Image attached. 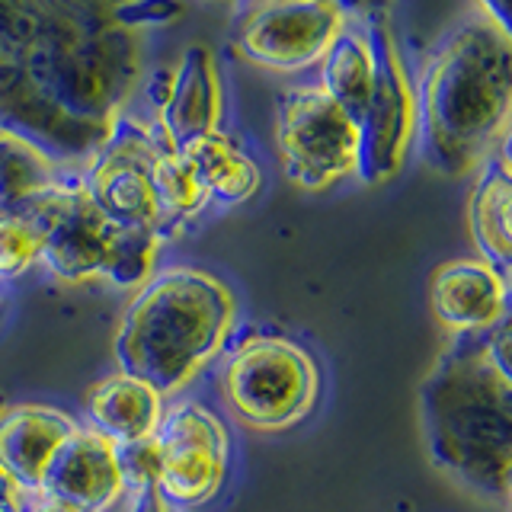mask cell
<instances>
[{
    "mask_svg": "<svg viewBox=\"0 0 512 512\" xmlns=\"http://www.w3.org/2000/svg\"><path fill=\"white\" fill-rule=\"evenodd\" d=\"M141 77L135 0H0V128L90 164Z\"/></svg>",
    "mask_w": 512,
    "mask_h": 512,
    "instance_id": "6da1fadb",
    "label": "cell"
},
{
    "mask_svg": "<svg viewBox=\"0 0 512 512\" xmlns=\"http://www.w3.org/2000/svg\"><path fill=\"white\" fill-rule=\"evenodd\" d=\"M346 13L333 0H250L240 16L234 48L269 71H301L320 64Z\"/></svg>",
    "mask_w": 512,
    "mask_h": 512,
    "instance_id": "8fae6325",
    "label": "cell"
},
{
    "mask_svg": "<svg viewBox=\"0 0 512 512\" xmlns=\"http://www.w3.org/2000/svg\"><path fill=\"white\" fill-rule=\"evenodd\" d=\"M42 490L84 512H109L128 493L116 442H109L90 426H80L55 455Z\"/></svg>",
    "mask_w": 512,
    "mask_h": 512,
    "instance_id": "7c38bea8",
    "label": "cell"
},
{
    "mask_svg": "<svg viewBox=\"0 0 512 512\" xmlns=\"http://www.w3.org/2000/svg\"><path fill=\"white\" fill-rule=\"evenodd\" d=\"M429 461L480 500L506 503L512 477L509 324L455 336L420 384Z\"/></svg>",
    "mask_w": 512,
    "mask_h": 512,
    "instance_id": "7a4b0ae2",
    "label": "cell"
},
{
    "mask_svg": "<svg viewBox=\"0 0 512 512\" xmlns=\"http://www.w3.org/2000/svg\"><path fill=\"white\" fill-rule=\"evenodd\" d=\"M512 42L490 16L458 23L432 48L416 90V132L432 170L468 176L506 144Z\"/></svg>",
    "mask_w": 512,
    "mask_h": 512,
    "instance_id": "3957f363",
    "label": "cell"
},
{
    "mask_svg": "<svg viewBox=\"0 0 512 512\" xmlns=\"http://www.w3.org/2000/svg\"><path fill=\"white\" fill-rule=\"evenodd\" d=\"M10 212V208H7V202L4 199H0V215H7Z\"/></svg>",
    "mask_w": 512,
    "mask_h": 512,
    "instance_id": "f1b7e54d",
    "label": "cell"
},
{
    "mask_svg": "<svg viewBox=\"0 0 512 512\" xmlns=\"http://www.w3.org/2000/svg\"><path fill=\"white\" fill-rule=\"evenodd\" d=\"M368 42L375 55L372 96L359 119V167L356 176L365 186L388 183L413 148L416 138V90L410 84L407 64L397 52V42L384 16L365 20Z\"/></svg>",
    "mask_w": 512,
    "mask_h": 512,
    "instance_id": "9c48e42d",
    "label": "cell"
},
{
    "mask_svg": "<svg viewBox=\"0 0 512 512\" xmlns=\"http://www.w3.org/2000/svg\"><path fill=\"white\" fill-rule=\"evenodd\" d=\"M480 4H484V13L496 26L509 32V0H480Z\"/></svg>",
    "mask_w": 512,
    "mask_h": 512,
    "instance_id": "83f0119b",
    "label": "cell"
},
{
    "mask_svg": "<svg viewBox=\"0 0 512 512\" xmlns=\"http://www.w3.org/2000/svg\"><path fill=\"white\" fill-rule=\"evenodd\" d=\"M0 512H7V509H4V506H0Z\"/></svg>",
    "mask_w": 512,
    "mask_h": 512,
    "instance_id": "f546056e",
    "label": "cell"
},
{
    "mask_svg": "<svg viewBox=\"0 0 512 512\" xmlns=\"http://www.w3.org/2000/svg\"><path fill=\"white\" fill-rule=\"evenodd\" d=\"M170 84H173V68H160V71H154L151 80H148V100L154 103L157 112L164 109V103H167Z\"/></svg>",
    "mask_w": 512,
    "mask_h": 512,
    "instance_id": "484cf974",
    "label": "cell"
},
{
    "mask_svg": "<svg viewBox=\"0 0 512 512\" xmlns=\"http://www.w3.org/2000/svg\"><path fill=\"white\" fill-rule=\"evenodd\" d=\"M23 512H84V509H77V506L64 503V500H55V496L45 493V490H29Z\"/></svg>",
    "mask_w": 512,
    "mask_h": 512,
    "instance_id": "d4e9b609",
    "label": "cell"
},
{
    "mask_svg": "<svg viewBox=\"0 0 512 512\" xmlns=\"http://www.w3.org/2000/svg\"><path fill=\"white\" fill-rule=\"evenodd\" d=\"M276 148L295 186L327 189L356 176L359 122L320 87L285 90L279 96Z\"/></svg>",
    "mask_w": 512,
    "mask_h": 512,
    "instance_id": "52a82bcc",
    "label": "cell"
},
{
    "mask_svg": "<svg viewBox=\"0 0 512 512\" xmlns=\"http://www.w3.org/2000/svg\"><path fill=\"white\" fill-rule=\"evenodd\" d=\"M509 208H512V176L506 160V144L496 151L471 192L468 221L480 260H487L500 272H506L512 260V231H509Z\"/></svg>",
    "mask_w": 512,
    "mask_h": 512,
    "instance_id": "d6986e66",
    "label": "cell"
},
{
    "mask_svg": "<svg viewBox=\"0 0 512 512\" xmlns=\"http://www.w3.org/2000/svg\"><path fill=\"white\" fill-rule=\"evenodd\" d=\"M154 186H157L160 205H164V215L173 231L183 228V221L196 218L202 208L212 202L205 186L199 183V176L189 170V164L176 154L173 144H164L154 160Z\"/></svg>",
    "mask_w": 512,
    "mask_h": 512,
    "instance_id": "ffe728a7",
    "label": "cell"
},
{
    "mask_svg": "<svg viewBox=\"0 0 512 512\" xmlns=\"http://www.w3.org/2000/svg\"><path fill=\"white\" fill-rule=\"evenodd\" d=\"M160 416H164V394L128 372L96 381L87 391L90 429L116 445L154 436Z\"/></svg>",
    "mask_w": 512,
    "mask_h": 512,
    "instance_id": "2e32d148",
    "label": "cell"
},
{
    "mask_svg": "<svg viewBox=\"0 0 512 512\" xmlns=\"http://www.w3.org/2000/svg\"><path fill=\"white\" fill-rule=\"evenodd\" d=\"M132 512H176V509L157 490H144V493H135V509Z\"/></svg>",
    "mask_w": 512,
    "mask_h": 512,
    "instance_id": "4316f807",
    "label": "cell"
},
{
    "mask_svg": "<svg viewBox=\"0 0 512 512\" xmlns=\"http://www.w3.org/2000/svg\"><path fill=\"white\" fill-rule=\"evenodd\" d=\"M116 455H119V468H122L128 490H132V493L154 490L157 468H160V452H157V439L154 436L116 445Z\"/></svg>",
    "mask_w": 512,
    "mask_h": 512,
    "instance_id": "7402d4cb",
    "label": "cell"
},
{
    "mask_svg": "<svg viewBox=\"0 0 512 512\" xmlns=\"http://www.w3.org/2000/svg\"><path fill=\"white\" fill-rule=\"evenodd\" d=\"M154 439L160 452L154 490L170 506H202L221 490L231 442L212 410L196 400H183L164 410Z\"/></svg>",
    "mask_w": 512,
    "mask_h": 512,
    "instance_id": "30bf717a",
    "label": "cell"
},
{
    "mask_svg": "<svg viewBox=\"0 0 512 512\" xmlns=\"http://www.w3.org/2000/svg\"><path fill=\"white\" fill-rule=\"evenodd\" d=\"M170 144L157 125L122 116L109 141L84 170V186L96 208L125 228H148L160 237L173 234L154 186V160Z\"/></svg>",
    "mask_w": 512,
    "mask_h": 512,
    "instance_id": "ba28073f",
    "label": "cell"
},
{
    "mask_svg": "<svg viewBox=\"0 0 512 512\" xmlns=\"http://www.w3.org/2000/svg\"><path fill=\"white\" fill-rule=\"evenodd\" d=\"M346 16H356V20H375V16H384L391 7V0H333Z\"/></svg>",
    "mask_w": 512,
    "mask_h": 512,
    "instance_id": "cb8c5ba5",
    "label": "cell"
},
{
    "mask_svg": "<svg viewBox=\"0 0 512 512\" xmlns=\"http://www.w3.org/2000/svg\"><path fill=\"white\" fill-rule=\"evenodd\" d=\"M224 93L215 55L208 45H189L180 64L173 68V84L164 109H160L157 128L164 138L180 148L183 141L208 135L221 128Z\"/></svg>",
    "mask_w": 512,
    "mask_h": 512,
    "instance_id": "9a60e30c",
    "label": "cell"
},
{
    "mask_svg": "<svg viewBox=\"0 0 512 512\" xmlns=\"http://www.w3.org/2000/svg\"><path fill=\"white\" fill-rule=\"evenodd\" d=\"M234 311L231 288L212 272L192 266L154 272L112 340L119 372L148 381L160 394L180 391L228 343Z\"/></svg>",
    "mask_w": 512,
    "mask_h": 512,
    "instance_id": "277c9868",
    "label": "cell"
},
{
    "mask_svg": "<svg viewBox=\"0 0 512 512\" xmlns=\"http://www.w3.org/2000/svg\"><path fill=\"white\" fill-rule=\"evenodd\" d=\"M42 253V231L36 218L26 208L0 215V279H16L39 263Z\"/></svg>",
    "mask_w": 512,
    "mask_h": 512,
    "instance_id": "44dd1931",
    "label": "cell"
},
{
    "mask_svg": "<svg viewBox=\"0 0 512 512\" xmlns=\"http://www.w3.org/2000/svg\"><path fill=\"white\" fill-rule=\"evenodd\" d=\"M23 208L42 231L39 263H45L61 282L141 288L154 276V260L164 237L148 228H125L109 221L90 199L80 176H61Z\"/></svg>",
    "mask_w": 512,
    "mask_h": 512,
    "instance_id": "5b68a950",
    "label": "cell"
},
{
    "mask_svg": "<svg viewBox=\"0 0 512 512\" xmlns=\"http://www.w3.org/2000/svg\"><path fill=\"white\" fill-rule=\"evenodd\" d=\"M189 170L199 176V183L205 186L208 199H218L224 205H240L250 196H256V189L263 183V173L256 167V160H250L244 151L237 148L231 135H224L221 128L208 135H196L183 141L176 148Z\"/></svg>",
    "mask_w": 512,
    "mask_h": 512,
    "instance_id": "e0dca14e",
    "label": "cell"
},
{
    "mask_svg": "<svg viewBox=\"0 0 512 512\" xmlns=\"http://www.w3.org/2000/svg\"><path fill=\"white\" fill-rule=\"evenodd\" d=\"M432 314L455 336L487 333L509 314L506 272L487 260H452L432 276Z\"/></svg>",
    "mask_w": 512,
    "mask_h": 512,
    "instance_id": "4fadbf2b",
    "label": "cell"
},
{
    "mask_svg": "<svg viewBox=\"0 0 512 512\" xmlns=\"http://www.w3.org/2000/svg\"><path fill=\"white\" fill-rule=\"evenodd\" d=\"M80 423L55 407L23 404L0 413V468L26 490H42L45 474Z\"/></svg>",
    "mask_w": 512,
    "mask_h": 512,
    "instance_id": "5bb4252c",
    "label": "cell"
},
{
    "mask_svg": "<svg viewBox=\"0 0 512 512\" xmlns=\"http://www.w3.org/2000/svg\"><path fill=\"white\" fill-rule=\"evenodd\" d=\"M26 496H29V490L20 484V480L10 477L4 468H0V506H4L7 512H23Z\"/></svg>",
    "mask_w": 512,
    "mask_h": 512,
    "instance_id": "603a6c76",
    "label": "cell"
},
{
    "mask_svg": "<svg viewBox=\"0 0 512 512\" xmlns=\"http://www.w3.org/2000/svg\"><path fill=\"white\" fill-rule=\"evenodd\" d=\"M375 80V55L372 42H368L365 20L346 16L343 29L320 58V90H324L333 103H340L352 119H362V112L372 96Z\"/></svg>",
    "mask_w": 512,
    "mask_h": 512,
    "instance_id": "ac0fdd59",
    "label": "cell"
},
{
    "mask_svg": "<svg viewBox=\"0 0 512 512\" xmlns=\"http://www.w3.org/2000/svg\"><path fill=\"white\" fill-rule=\"evenodd\" d=\"M221 394L237 423L282 432L314 410L320 372L311 352L288 336H250L224 362Z\"/></svg>",
    "mask_w": 512,
    "mask_h": 512,
    "instance_id": "8992f818",
    "label": "cell"
}]
</instances>
